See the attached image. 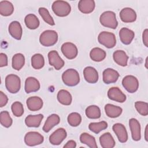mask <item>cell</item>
Wrapping results in <instances>:
<instances>
[{"label":"cell","mask_w":148,"mask_h":148,"mask_svg":"<svg viewBox=\"0 0 148 148\" xmlns=\"http://www.w3.org/2000/svg\"><path fill=\"white\" fill-rule=\"evenodd\" d=\"M53 12L59 17H65L68 16L71 11V7L69 3L64 1H56L51 6Z\"/></svg>","instance_id":"cell-3"},{"label":"cell","mask_w":148,"mask_h":148,"mask_svg":"<svg viewBox=\"0 0 148 148\" xmlns=\"http://www.w3.org/2000/svg\"><path fill=\"white\" fill-rule=\"evenodd\" d=\"M129 126L131 130L132 139L135 141L139 140L141 138V130L139 121L136 119L132 118L129 120Z\"/></svg>","instance_id":"cell-13"},{"label":"cell","mask_w":148,"mask_h":148,"mask_svg":"<svg viewBox=\"0 0 148 148\" xmlns=\"http://www.w3.org/2000/svg\"><path fill=\"white\" fill-rule=\"evenodd\" d=\"M143 43L146 47H148V29H145L142 34Z\"/></svg>","instance_id":"cell-44"},{"label":"cell","mask_w":148,"mask_h":148,"mask_svg":"<svg viewBox=\"0 0 148 148\" xmlns=\"http://www.w3.org/2000/svg\"><path fill=\"white\" fill-rule=\"evenodd\" d=\"M39 13L43 20L50 25H54L55 24L54 21L50 15L48 10L45 8H40L38 10Z\"/></svg>","instance_id":"cell-37"},{"label":"cell","mask_w":148,"mask_h":148,"mask_svg":"<svg viewBox=\"0 0 148 148\" xmlns=\"http://www.w3.org/2000/svg\"><path fill=\"white\" fill-rule=\"evenodd\" d=\"M95 3L93 0H80L78 3V9L83 13H91L95 8Z\"/></svg>","instance_id":"cell-22"},{"label":"cell","mask_w":148,"mask_h":148,"mask_svg":"<svg viewBox=\"0 0 148 148\" xmlns=\"http://www.w3.org/2000/svg\"><path fill=\"white\" fill-rule=\"evenodd\" d=\"M8 65V57L3 53L0 54V66L3 67Z\"/></svg>","instance_id":"cell-43"},{"label":"cell","mask_w":148,"mask_h":148,"mask_svg":"<svg viewBox=\"0 0 148 148\" xmlns=\"http://www.w3.org/2000/svg\"><path fill=\"white\" fill-rule=\"evenodd\" d=\"M66 131L63 128H60L53 132L49 137V142L53 145H58L66 138Z\"/></svg>","instance_id":"cell-11"},{"label":"cell","mask_w":148,"mask_h":148,"mask_svg":"<svg viewBox=\"0 0 148 148\" xmlns=\"http://www.w3.org/2000/svg\"><path fill=\"white\" fill-rule=\"evenodd\" d=\"M108 98L113 101L123 103L126 100V95L117 87H113L108 91Z\"/></svg>","instance_id":"cell-12"},{"label":"cell","mask_w":148,"mask_h":148,"mask_svg":"<svg viewBox=\"0 0 148 148\" xmlns=\"http://www.w3.org/2000/svg\"><path fill=\"white\" fill-rule=\"evenodd\" d=\"M113 58L114 62L118 65L125 66L127 65L128 56L123 50H116L113 53Z\"/></svg>","instance_id":"cell-24"},{"label":"cell","mask_w":148,"mask_h":148,"mask_svg":"<svg viewBox=\"0 0 148 148\" xmlns=\"http://www.w3.org/2000/svg\"><path fill=\"white\" fill-rule=\"evenodd\" d=\"M101 146L103 148H113L115 146V141L109 132L102 134L99 138Z\"/></svg>","instance_id":"cell-25"},{"label":"cell","mask_w":148,"mask_h":148,"mask_svg":"<svg viewBox=\"0 0 148 148\" xmlns=\"http://www.w3.org/2000/svg\"><path fill=\"white\" fill-rule=\"evenodd\" d=\"M43 119L42 114L36 115H28L25 119V123L29 127H38L40 125L41 121Z\"/></svg>","instance_id":"cell-26"},{"label":"cell","mask_w":148,"mask_h":148,"mask_svg":"<svg viewBox=\"0 0 148 148\" xmlns=\"http://www.w3.org/2000/svg\"><path fill=\"white\" fill-rule=\"evenodd\" d=\"M105 110L106 114L110 118H116L120 116L123 112L121 108L110 103L105 106Z\"/></svg>","instance_id":"cell-27"},{"label":"cell","mask_w":148,"mask_h":148,"mask_svg":"<svg viewBox=\"0 0 148 148\" xmlns=\"http://www.w3.org/2000/svg\"><path fill=\"white\" fill-rule=\"evenodd\" d=\"M58 40V34L54 30H46L40 35L39 42L42 45L46 47L55 45Z\"/></svg>","instance_id":"cell-4"},{"label":"cell","mask_w":148,"mask_h":148,"mask_svg":"<svg viewBox=\"0 0 148 148\" xmlns=\"http://www.w3.org/2000/svg\"><path fill=\"white\" fill-rule=\"evenodd\" d=\"M11 109L13 114L16 117H21L24 113L23 104L18 101H16L12 105Z\"/></svg>","instance_id":"cell-41"},{"label":"cell","mask_w":148,"mask_h":148,"mask_svg":"<svg viewBox=\"0 0 148 148\" xmlns=\"http://www.w3.org/2000/svg\"><path fill=\"white\" fill-rule=\"evenodd\" d=\"M9 32L10 35L17 40H20L22 37L23 29L20 23L17 21L11 22L9 25Z\"/></svg>","instance_id":"cell-17"},{"label":"cell","mask_w":148,"mask_h":148,"mask_svg":"<svg viewBox=\"0 0 148 148\" xmlns=\"http://www.w3.org/2000/svg\"><path fill=\"white\" fill-rule=\"evenodd\" d=\"M135 107L138 112L142 116H147L148 114V104L143 101H136L135 103Z\"/></svg>","instance_id":"cell-40"},{"label":"cell","mask_w":148,"mask_h":148,"mask_svg":"<svg viewBox=\"0 0 148 148\" xmlns=\"http://www.w3.org/2000/svg\"><path fill=\"white\" fill-rule=\"evenodd\" d=\"M60 121V118L56 114H52L46 119L43 127V130L45 132H49L54 126L58 124Z\"/></svg>","instance_id":"cell-23"},{"label":"cell","mask_w":148,"mask_h":148,"mask_svg":"<svg viewBox=\"0 0 148 148\" xmlns=\"http://www.w3.org/2000/svg\"><path fill=\"white\" fill-rule=\"evenodd\" d=\"M0 121H1V125L6 128H9L12 125L13 120L8 111L5 110V111H2L1 112Z\"/></svg>","instance_id":"cell-38"},{"label":"cell","mask_w":148,"mask_h":148,"mask_svg":"<svg viewBox=\"0 0 148 148\" xmlns=\"http://www.w3.org/2000/svg\"><path fill=\"white\" fill-rule=\"evenodd\" d=\"M8 102V98L2 91H0V106L2 108L5 106Z\"/></svg>","instance_id":"cell-42"},{"label":"cell","mask_w":148,"mask_h":148,"mask_svg":"<svg viewBox=\"0 0 148 148\" xmlns=\"http://www.w3.org/2000/svg\"><path fill=\"white\" fill-rule=\"evenodd\" d=\"M45 65V59L40 54H35L31 58V65L35 69H40Z\"/></svg>","instance_id":"cell-35"},{"label":"cell","mask_w":148,"mask_h":148,"mask_svg":"<svg viewBox=\"0 0 148 148\" xmlns=\"http://www.w3.org/2000/svg\"><path fill=\"white\" fill-rule=\"evenodd\" d=\"M43 140V136L40 133L35 131L28 132L24 136V142L29 146L39 145L42 143Z\"/></svg>","instance_id":"cell-8"},{"label":"cell","mask_w":148,"mask_h":148,"mask_svg":"<svg viewBox=\"0 0 148 148\" xmlns=\"http://www.w3.org/2000/svg\"><path fill=\"white\" fill-rule=\"evenodd\" d=\"M83 75L85 80L89 83H95L98 80V73L92 66H87L83 70Z\"/></svg>","instance_id":"cell-18"},{"label":"cell","mask_w":148,"mask_h":148,"mask_svg":"<svg viewBox=\"0 0 148 148\" xmlns=\"http://www.w3.org/2000/svg\"><path fill=\"white\" fill-rule=\"evenodd\" d=\"M108 123L105 121H102L98 123H91L88 125L89 130L95 134H98L101 131L106 129Z\"/></svg>","instance_id":"cell-36"},{"label":"cell","mask_w":148,"mask_h":148,"mask_svg":"<svg viewBox=\"0 0 148 148\" xmlns=\"http://www.w3.org/2000/svg\"><path fill=\"white\" fill-rule=\"evenodd\" d=\"M86 116L91 119H97L101 117V110L96 105H90L86 109Z\"/></svg>","instance_id":"cell-34"},{"label":"cell","mask_w":148,"mask_h":148,"mask_svg":"<svg viewBox=\"0 0 148 148\" xmlns=\"http://www.w3.org/2000/svg\"><path fill=\"white\" fill-rule=\"evenodd\" d=\"M106 52L99 47L93 48L90 53L91 59L95 62H100L103 60L106 57Z\"/></svg>","instance_id":"cell-30"},{"label":"cell","mask_w":148,"mask_h":148,"mask_svg":"<svg viewBox=\"0 0 148 148\" xmlns=\"http://www.w3.org/2000/svg\"><path fill=\"white\" fill-rule=\"evenodd\" d=\"M27 106L31 111H38L43 106V101L39 97H31L27 99Z\"/></svg>","instance_id":"cell-21"},{"label":"cell","mask_w":148,"mask_h":148,"mask_svg":"<svg viewBox=\"0 0 148 148\" xmlns=\"http://www.w3.org/2000/svg\"><path fill=\"white\" fill-rule=\"evenodd\" d=\"M122 84L130 93L136 92L139 88V82L136 77L132 75L125 76L122 80Z\"/></svg>","instance_id":"cell-7"},{"label":"cell","mask_w":148,"mask_h":148,"mask_svg":"<svg viewBox=\"0 0 148 148\" xmlns=\"http://www.w3.org/2000/svg\"><path fill=\"white\" fill-rule=\"evenodd\" d=\"M40 83L34 77H28L25 81L24 89L27 93L36 92L40 89Z\"/></svg>","instance_id":"cell-19"},{"label":"cell","mask_w":148,"mask_h":148,"mask_svg":"<svg viewBox=\"0 0 148 148\" xmlns=\"http://www.w3.org/2000/svg\"><path fill=\"white\" fill-rule=\"evenodd\" d=\"M101 24L107 28L115 29L118 25L116 14L112 11H106L101 14L99 17Z\"/></svg>","instance_id":"cell-2"},{"label":"cell","mask_w":148,"mask_h":148,"mask_svg":"<svg viewBox=\"0 0 148 148\" xmlns=\"http://www.w3.org/2000/svg\"><path fill=\"white\" fill-rule=\"evenodd\" d=\"M147 57L146 58V63H145V66H146V68H147Z\"/></svg>","instance_id":"cell-47"},{"label":"cell","mask_w":148,"mask_h":148,"mask_svg":"<svg viewBox=\"0 0 148 148\" xmlns=\"http://www.w3.org/2000/svg\"><path fill=\"white\" fill-rule=\"evenodd\" d=\"M119 76V73L117 71L112 68H107L103 71L102 73L103 81L107 84L114 83L117 82Z\"/></svg>","instance_id":"cell-14"},{"label":"cell","mask_w":148,"mask_h":148,"mask_svg":"<svg viewBox=\"0 0 148 148\" xmlns=\"http://www.w3.org/2000/svg\"><path fill=\"white\" fill-rule=\"evenodd\" d=\"M5 86L7 90L12 94L17 93L21 87V80L20 77L16 75L10 74L5 78Z\"/></svg>","instance_id":"cell-5"},{"label":"cell","mask_w":148,"mask_h":148,"mask_svg":"<svg viewBox=\"0 0 148 148\" xmlns=\"http://www.w3.org/2000/svg\"><path fill=\"white\" fill-rule=\"evenodd\" d=\"M14 12L13 4L8 1H1L0 2V14L3 16H10Z\"/></svg>","instance_id":"cell-29"},{"label":"cell","mask_w":148,"mask_h":148,"mask_svg":"<svg viewBox=\"0 0 148 148\" xmlns=\"http://www.w3.org/2000/svg\"><path fill=\"white\" fill-rule=\"evenodd\" d=\"M112 129L117 136V138L121 143H125L128 140V134L125 126L121 123H116Z\"/></svg>","instance_id":"cell-15"},{"label":"cell","mask_w":148,"mask_h":148,"mask_svg":"<svg viewBox=\"0 0 148 148\" xmlns=\"http://www.w3.org/2000/svg\"><path fill=\"white\" fill-rule=\"evenodd\" d=\"M62 54L68 59L72 60L76 57L78 54V50L75 45L71 42H66L62 44L61 48Z\"/></svg>","instance_id":"cell-9"},{"label":"cell","mask_w":148,"mask_h":148,"mask_svg":"<svg viewBox=\"0 0 148 148\" xmlns=\"http://www.w3.org/2000/svg\"><path fill=\"white\" fill-rule=\"evenodd\" d=\"M48 59L49 64L53 66L56 70H60L64 65V60L60 57L58 52L56 50L50 51L48 53Z\"/></svg>","instance_id":"cell-10"},{"label":"cell","mask_w":148,"mask_h":148,"mask_svg":"<svg viewBox=\"0 0 148 148\" xmlns=\"http://www.w3.org/2000/svg\"><path fill=\"white\" fill-rule=\"evenodd\" d=\"M57 99L64 105H69L72 102V98L70 92L67 90H61L57 94Z\"/></svg>","instance_id":"cell-31"},{"label":"cell","mask_w":148,"mask_h":148,"mask_svg":"<svg viewBox=\"0 0 148 148\" xmlns=\"http://www.w3.org/2000/svg\"><path fill=\"white\" fill-rule=\"evenodd\" d=\"M25 64V57L21 53H17L12 57V68L17 71L20 70Z\"/></svg>","instance_id":"cell-33"},{"label":"cell","mask_w":148,"mask_h":148,"mask_svg":"<svg viewBox=\"0 0 148 148\" xmlns=\"http://www.w3.org/2000/svg\"><path fill=\"white\" fill-rule=\"evenodd\" d=\"M76 147V143L73 140H70L66 142L64 146V148H75Z\"/></svg>","instance_id":"cell-45"},{"label":"cell","mask_w":148,"mask_h":148,"mask_svg":"<svg viewBox=\"0 0 148 148\" xmlns=\"http://www.w3.org/2000/svg\"><path fill=\"white\" fill-rule=\"evenodd\" d=\"M64 83L68 86H75L80 82V76L78 72L74 69H68L62 75Z\"/></svg>","instance_id":"cell-1"},{"label":"cell","mask_w":148,"mask_h":148,"mask_svg":"<svg viewBox=\"0 0 148 148\" xmlns=\"http://www.w3.org/2000/svg\"><path fill=\"white\" fill-rule=\"evenodd\" d=\"M26 27L30 29H35L39 26V20L34 14H28L24 18Z\"/></svg>","instance_id":"cell-28"},{"label":"cell","mask_w":148,"mask_h":148,"mask_svg":"<svg viewBox=\"0 0 148 148\" xmlns=\"http://www.w3.org/2000/svg\"><path fill=\"white\" fill-rule=\"evenodd\" d=\"M67 120L70 125L72 127H77L82 121V117L78 113L73 112L68 115Z\"/></svg>","instance_id":"cell-39"},{"label":"cell","mask_w":148,"mask_h":148,"mask_svg":"<svg viewBox=\"0 0 148 148\" xmlns=\"http://www.w3.org/2000/svg\"><path fill=\"white\" fill-rule=\"evenodd\" d=\"M147 125L146 127L145 128V138L146 141H148V137H147Z\"/></svg>","instance_id":"cell-46"},{"label":"cell","mask_w":148,"mask_h":148,"mask_svg":"<svg viewBox=\"0 0 148 148\" xmlns=\"http://www.w3.org/2000/svg\"><path fill=\"white\" fill-rule=\"evenodd\" d=\"M120 17L124 23H132L136 19L135 11L130 8H123L120 12Z\"/></svg>","instance_id":"cell-16"},{"label":"cell","mask_w":148,"mask_h":148,"mask_svg":"<svg viewBox=\"0 0 148 148\" xmlns=\"http://www.w3.org/2000/svg\"><path fill=\"white\" fill-rule=\"evenodd\" d=\"M80 140L82 143L87 145L91 148L98 147L95 138L88 133H82L80 136Z\"/></svg>","instance_id":"cell-32"},{"label":"cell","mask_w":148,"mask_h":148,"mask_svg":"<svg viewBox=\"0 0 148 148\" xmlns=\"http://www.w3.org/2000/svg\"><path fill=\"white\" fill-rule=\"evenodd\" d=\"M135 34L133 31L123 27L119 31V37L121 42L124 45H129L134 38Z\"/></svg>","instance_id":"cell-20"},{"label":"cell","mask_w":148,"mask_h":148,"mask_svg":"<svg viewBox=\"0 0 148 148\" xmlns=\"http://www.w3.org/2000/svg\"><path fill=\"white\" fill-rule=\"evenodd\" d=\"M98 40L100 44L108 49L114 47L116 44L114 34L106 31H102L99 33L98 36Z\"/></svg>","instance_id":"cell-6"}]
</instances>
